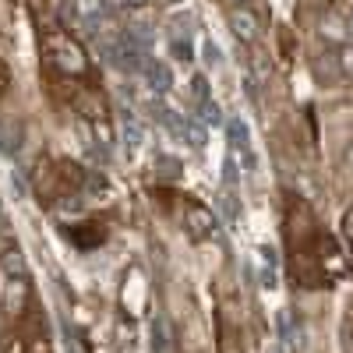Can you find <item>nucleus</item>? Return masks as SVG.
Here are the masks:
<instances>
[{
    "label": "nucleus",
    "instance_id": "9b49d317",
    "mask_svg": "<svg viewBox=\"0 0 353 353\" xmlns=\"http://www.w3.org/2000/svg\"><path fill=\"white\" fill-rule=\"evenodd\" d=\"M8 353H25V343H14V346H8Z\"/></svg>",
    "mask_w": 353,
    "mask_h": 353
},
{
    "label": "nucleus",
    "instance_id": "9d476101",
    "mask_svg": "<svg viewBox=\"0 0 353 353\" xmlns=\"http://www.w3.org/2000/svg\"><path fill=\"white\" fill-rule=\"evenodd\" d=\"M8 85H11V74H8V64L0 61V99H4V92H8Z\"/></svg>",
    "mask_w": 353,
    "mask_h": 353
},
{
    "label": "nucleus",
    "instance_id": "0eeeda50",
    "mask_svg": "<svg viewBox=\"0 0 353 353\" xmlns=\"http://www.w3.org/2000/svg\"><path fill=\"white\" fill-rule=\"evenodd\" d=\"M321 36L332 39V43H343L346 39V21L339 14H325V21H321Z\"/></svg>",
    "mask_w": 353,
    "mask_h": 353
},
{
    "label": "nucleus",
    "instance_id": "423d86ee",
    "mask_svg": "<svg viewBox=\"0 0 353 353\" xmlns=\"http://www.w3.org/2000/svg\"><path fill=\"white\" fill-rule=\"evenodd\" d=\"M212 226H216V219H212V212L205 209V205H188V233L194 241H201V237H209L212 233Z\"/></svg>",
    "mask_w": 353,
    "mask_h": 353
},
{
    "label": "nucleus",
    "instance_id": "f257e3e1",
    "mask_svg": "<svg viewBox=\"0 0 353 353\" xmlns=\"http://www.w3.org/2000/svg\"><path fill=\"white\" fill-rule=\"evenodd\" d=\"M286 223V251H290V272L301 286H325L332 276V258L339 254L329 237L321 233L311 205L304 198H286L283 209Z\"/></svg>",
    "mask_w": 353,
    "mask_h": 353
},
{
    "label": "nucleus",
    "instance_id": "f8f14e48",
    "mask_svg": "<svg viewBox=\"0 0 353 353\" xmlns=\"http://www.w3.org/2000/svg\"><path fill=\"white\" fill-rule=\"evenodd\" d=\"M128 4H145V0H128Z\"/></svg>",
    "mask_w": 353,
    "mask_h": 353
},
{
    "label": "nucleus",
    "instance_id": "7ed1b4c3",
    "mask_svg": "<svg viewBox=\"0 0 353 353\" xmlns=\"http://www.w3.org/2000/svg\"><path fill=\"white\" fill-rule=\"evenodd\" d=\"M46 53H50L53 68L68 78H78L88 71V57H85L81 43L71 39L68 32H46Z\"/></svg>",
    "mask_w": 353,
    "mask_h": 353
},
{
    "label": "nucleus",
    "instance_id": "39448f33",
    "mask_svg": "<svg viewBox=\"0 0 353 353\" xmlns=\"http://www.w3.org/2000/svg\"><path fill=\"white\" fill-rule=\"evenodd\" d=\"M230 28L241 43H258V36H261V21L251 11V4H233L230 8Z\"/></svg>",
    "mask_w": 353,
    "mask_h": 353
},
{
    "label": "nucleus",
    "instance_id": "ddd939ff",
    "mask_svg": "<svg viewBox=\"0 0 353 353\" xmlns=\"http://www.w3.org/2000/svg\"><path fill=\"white\" fill-rule=\"evenodd\" d=\"M237 4H248V0H237Z\"/></svg>",
    "mask_w": 353,
    "mask_h": 353
},
{
    "label": "nucleus",
    "instance_id": "1a4fd4ad",
    "mask_svg": "<svg viewBox=\"0 0 353 353\" xmlns=\"http://www.w3.org/2000/svg\"><path fill=\"white\" fill-rule=\"evenodd\" d=\"M339 68H343V74H353V50H350V46H346L343 57H339Z\"/></svg>",
    "mask_w": 353,
    "mask_h": 353
},
{
    "label": "nucleus",
    "instance_id": "6e6552de",
    "mask_svg": "<svg viewBox=\"0 0 353 353\" xmlns=\"http://www.w3.org/2000/svg\"><path fill=\"white\" fill-rule=\"evenodd\" d=\"M25 353H53V346H50V339H46L43 325H36V329H32V336L25 339Z\"/></svg>",
    "mask_w": 353,
    "mask_h": 353
},
{
    "label": "nucleus",
    "instance_id": "20e7f679",
    "mask_svg": "<svg viewBox=\"0 0 353 353\" xmlns=\"http://www.w3.org/2000/svg\"><path fill=\"white\" fill-rule=\"evenodd\" d=\"M0 304H4V311L14 321H25V318H32V311H39L36 307V293H32V286H28L25 276H18V279L11 276L4 283V297H0Z\"/></svg>",
    "mask_w": 353,
    "mask_h": 353
},
{
    "label": "nucleus",
    "instance_id": "f03ea898",
    "mask_svg": "<svg viewBox=\"0 0 353 353\" xmlns=\"http://www.w3.org/2000/svg\"><path fill=\"white\" fill-rule=\"evenodd\" d=\"M81 181H85V173L78 163H53V166L46 163V170L39 166V173H36V191H39V198L57 201V198L74 194L81 188Z\"/></svg>",
    "mask_w": 353,
    "mask_h": 353
}]
</instances>
